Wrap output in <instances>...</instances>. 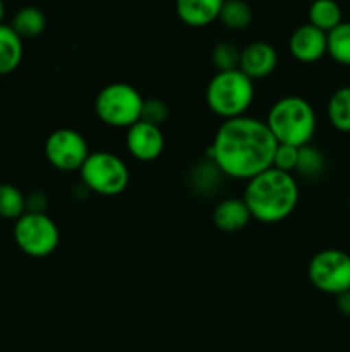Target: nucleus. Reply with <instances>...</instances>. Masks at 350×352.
Wrapping results in <instances>:
<instances>
[{
  "mask_svg": "<svg viewBox=\"0 0 350 352\" xmlns=\"http://www.w3.org/2000/svg\"><path fill=\"white\" fill-rule=\"evenodd\" d=\"M277 146L264 120L242 116L223 120L208 148V158L223 175L247 182L271 167Z\"/></svg>",
  "mask_w": 350,
  "mask_h": 352,
  "instance_id": "nucleus-1",
  "label": "nucleus"
},
{
  "mask_svg": "<svg viewBox=\"0 0 350 352\" xmlns=\"http://www.w3.org/2000/svg\"><path fill=\"white\" fill-rule=\"evenodd\" d=\"M242 199L257 222H283L299 203L297 179L294 174L270 167L247 181Z\"/></svg>",
  "mask_w": 350,
  "mask_h": 352,
  "instance_id": "nucleus-2",
  "label": "nucleus"
},
{
  "mask_svg": "<svg viewBox=\"0 0 350 352\" xmlns=\"http://www.w3.org/2000/svg\"><path fill=\"white\" fill-rule=\"evenodd\" d=\"M264 122L270 127L278 144H290L297 148L311 144L318 127V119L312 105L297 95H288L277 100L271 105Z\"/></svg>",
  "mask_w": 350,
  "mask_h": 352,
  "instance_id": "nucleus-3",
  "label": "nucleus"
},
{
  "mask_svg": "<svg viewBox=\"0 0 350 352\" xmlns=\"http://www.w3.org/2000/svg\"><path fill=\"white\" fill-rule=\"evenodd\" d=\"M254 102V81L240 69L216 72L206 88V105L223 120L246 116Z\"/></svg>",
  "mask_w": 350,
  "mask_h": 352,
  "instance_id": "nucleus-4",
  "label": "nucleus"
},
{
  "mask_svg": "<svg viewBox=\"0 0 350 352\" xmlns=\"http://www.w3.org/2000/svg\"><path fill=\"white\" fill-rule=\"evenodd\" d=\"M143 103V95L132 85L117 81L100 89L95 98V112L105 126L129 129L141 120Z\"/></svg>",
  "mask_w": 350,
  "mask_h": 352,
  "instance_id": "nucleus-5",
  "label": "nucleus"
},
{
  "mask_svg": "<svg viewBox=\"0 0 350 352\" xmlns=\"http://www.w3.org/2000/svg\"><path fill=\"white\" fill-rule=\"evenodd\" d=\"M81 181L95 195L119 196L129 186L130 172L126 162L110 151H93L79 170Z\"/></svg>",
  "mask_w": 350,
  "mask_h": 352,
  "instance_id": "nucleus-6",
  "label": "nucleus"
},
{
  "mask_svg": "<svg viewBox=\"0 0 350 352\" xmlns=\"http://www.w3.org/2000/svg\"><path fill=\"white\" fill-rule=\"evenodd\" d=\"M14 241L31 258L50 256L60 243L57 223L47 213L26 212L14 226Z\"/></svg>",
  "mask_w": 350,
  "mask_h": 352,
  "instance_id": "nucleus-7",
  "label": "nucleus"
},
{
  "mask_svg": "<svg viewBox=\"0 0 350 352\" xmlns=\"http://www.w3.org/2000/svg\"><path fill=\"white\" fill-rule=\"evenodd\" d=\"M307 277L318 291L338 296L350 291V254L340 250H323L311 258Z\"/></svg>",
  "mask_w": 350,
  "mask_h": 352,
  "instance_id": "nucleus-8",
  "label": "nucleus"
},
{
  "mask_svg": "<svg viewBox=\"0 0 350 352\" xmlns=\"http://www.w3.org/2000/svg\"><path fill=\"white\" fill-rule=\"evenodd\" d=\"M86 138L79 131L62 127L48 134L45 141V157L48 164L60 172H78L89 157Z\"/></svg>",
  "mask_w": 350,
  "mask_h": 352,
  "instance_id": "nucleus-9",
  "label": "nucleus"
},
{
  "mask_svg": "<svg viewBox=\"0 0 350 352\" xmlns=\"http://www.w3.org/2000/svg\"><path fill=\"white\" fill-rule=\"evenodd\" d=\"M126 146L130 157L139 162H153L163 153L165 136L161 127L137 120L127 129Z\"/></svg>",
  "mask_w": 350,
  "mask_h": 352,
  "instance_id": "nucleus-10",
  "label": "nucleus"
},
{
  "mask_svg": "<svg viewBox=\"0 0 350 352\" xmlns=\"http://www.w3.org/2000/svg\"><path fill=\"white\" fill-rule=\"evenodd\" d=\"M288 50L295 60L314 64L328 55V34L309 23L299 26L288 40Z\"/></svg>",
  "mask_w": 350,
  "mask_h": 352,
  "instance_id": "nucleus-11",
  "label": "nucleus"
},
{
  "mask_svg": "<svg viewBox=\"0 0 350 352\" xmlns=\"http://www.w3.org/2000/svg\"><path fill=\"white\" fill-rule=\"evenodd\" d=\"M278 65V54L266 41H253L240 50L239 69L253 81L268 78Z\"/></svg>",
  "mask_w": 350,
  "mask_h": 352,
  "instance_id": "nucleus-12",
  "label": "nucleus"
},
{
  "mask_svg": "<svg viewBox=\"0 0 350 352\" xmlns=\"http://www.w3.org/2000/svg\"><path fill=\"white\" fill-rule=\"evenodd\" d=\"M225 0H175L177 16L185 26L205 28L220 17Z\"/></svg>",
  "mask_w": 350,
  "mask_h": 352,
  "instance_id": "nucleus-13",
  "label": "nucleus"
},
{
  "mask_svg": "<svg viewBox=\"0 0 350 352\" xmlns=\"http://www.w3.org/2000/svg\"><path fill=\"white\" fill-rule=\"evenodd\" d=\"M253 220L249 208L242 198H226L216 205L213 212V223L222 232H239Z\"/></svg>",
  "mask_w": 350,
  "mask_h": 352,
  "instance_id": "nucleus-14",
  "label": "nucleus"
},
{
  "mask_svg": "<svg viewBox=\"0 0 350 352\" xmlns=\"http://www.w3.org/2000/svg\"><path fill=\"white\" fill-rule=\"evenodd\" d=\"M23 38L12 30V26L0 24V76L10 74L23 62Z\"/></svg>",
  "mask_w": 350,
  "mask_h": 352,
  "instance_id": "nucleus-15",
  "label": "nucleus"
},
{
  "mask_svg": "<svg viewBox=\"0 0 350 352\" xmlns=\"http://www.w3.org/2000/svg\"><path fill=\"white\" fill-rule=\"evenodd\" d=\"M309 24L318 30L325 31L326 34L335 30L342 21V7L336 0H314L307 10Z\"/></svg>",
  "mask_w": 350,
  "mask_h": 352,
  "instance_id": "nucleus-16",
  "label": "nucleus"
},
{
  "mask_svg": "<svg viewBox=\"0 0 350 352\" xmlns=\"http://www.w3.org/2000/svg\"><path fill=\"white\" fill-rule=\"evenodd\" d=\"M10 26L23 40H30L43 33L47 28V17L38 7L27 6L17 10Z\"/></svg>",
  "mask_w": 350,
  "mask_h": 352,
  "instance_id": "nucleus-17",
  "label": "nucleus"
},
{
  "mask_svg": "<svg viewBox=\"0 0 350 352\" xmlns=\"http://www.w3.org/2000/svg\"><path fill=\"white\" fill-rule=\"evenodd\" d=\"M328 120L340 133H350V86L338 88L328 100Z\"/></svg>",
  "mask_w": 350,
  "mask_h": 352,
  "instance_id": "nucleus-18",
  "label": "nucleus"
},
{
  "mask_svg": "<svg viewBox=\"0 0 350 352\" xmlns=\"http://www.w3.org/2000/svg\"><path fill=\"white\" fill-rule=\"evenodd\" d=\"M325 170L326 158L318 148L311 146V144L299 148V162L294 174H297L302 179H307V181H312V179L321 177Z\"/></svg>",
  "mask_w": 350,
  "mask_h": 352,
  "instance_id": "nucleus-19",
  "label": "nucleus"
},
{
  "mask_svg": "<svg viewBox=\"0 0 350 352\" xmlns=\"http://www.w3.org/2000/svg\"><path fill=\"white\" fill-rule=\"evenodd\" d=\"M218 19L229 30H246L253 21V10H250L249 3L244 2V0H225Z\"/></svg>",
  "mask_w": 350,
  "mask_h": 352,
  "instance_id": "nucleus-20",
  "label": "nucleus"
},
{
  "mask_svg": "<svg viewBox=\"0 0 350 352\" xmlns=\"http://www.w3.org/2000/svg\"><path fill=\"white\" fill-rule=\"evenodd\" d=\"M223 174L220 172V168L216 167L215 162H211L208 158L206 162H201V164H198L192 168L189 181H191V186L194 191L206 195V192L215 191V188L218 189Z\"/></svg>",
  "mask_w": 350,
  "mask_h": 352,
  "instance_id": "nucleus-21",
  "label": "nucleus"
},
{
  "mask_svg": "<svg viewBox=\"0 0 350 352\" xmlns=\"http://www.w3.org/2000/svg\"><path fill=\"white\" fill-rule=\"evenodd\" d=\"M328 55L340 65L350 67V23H340L328 33Z\"/></svg>",
  "mask_w": 350,
  "mask_h": 352,
  "instance_id": "nucleus-22",
  "label": "nucleus"
},
{
  "mask_svg": "<svg viewBox=\"0 0 350 352\" xmlns=\"http://www.w3.org/2000/svg\"><path fill=\"white\" fill-rule=\"evenodd\" d=\"M26 213V196L12 184H0V219L17 220Z\"/></svg>",
  "mask_w": 350,
  "mask_h": 352,
  "instance_id": "nucleus-23",
  "label": "nucleus"
},
{
  "mask_svg": "<svg viewBox=\"0 0 350 352\" xmlns=\"http://www.w3.org/2000/svg\"><path fill=\"white\" fill-rule=\"evenodd\" d=\"M240 50L230 41H220L211 50V64L215 65L216 72L232 71L239 69Z\"/></svg>",
  "mask_w": 350,
  "mask_h": 352,
  "instance_id": "nucleus-24",
  "label": "nucleus"
},
{
  "mask_svg": "<svg viewBox=\"0 0 350 352\" xmlns=\"http://www.w3.org/2000/svg\"><path fill=\"white\" fill-rule=\"evenodd\" d=\"M168 116H170V112H168V107L163 100H158V98L144 100L143 112H141V120L153 124V126L161 127L165 122H167Z\"/></svg>",
  "mask_w": 350,
  "mask_h": 352,
  "instance_id": "nucleus-25",
  "label": "nucleus"
},
{
  "mask_svg": "<svg viewBox=\"0 0 350 352\" xmlns=\"http://www.w3.org/2000/svg\"><path fill=\"white\" fill-rule=\"evenodd\" d=\"M299 162V148L290 146V144H278L273 155V164L271 167L278 168L281 172L294 174Z\"/></svg>",
  "mask_w": 350,
  "mask_h": 352,
  "instance_id": "nucleus-26",
  "label": "nucleus"
},
{
  "mask_svg": "<svg viewBox=\"0 0 350 352\" xmlns=\"http://www.w3.org/2000/svg\"><path fill=\"white\" fill-rule=\"evenodd\" d=\"M48 205V198L43 191H33L26 196V212L45 213Z\"/></svg>",
  "mask_w": 350,
  "mask_h": 352,
  "instance_id": "nucleus-27",
  "label": "nucleus"
},
{
  "mask_svg": "<svg viewBox=\"0 0 350 352\" xmlns=\"http://www.w3.org/2000/svg\"><path fill=\"white\" fill-rule=\"evenodd\" d=\"M336 298V308L342 313L343 316H349L350 318V291L342 292V294L335 296Z\"/></svg>",
  "mask_w": 350,
  "mask_h": 352,
  "instance_id": "nucleus-28",
  "label": "nucleus"
},
{
  "mask_svg": "<svg viewBox=\"0 0 350 352\" xmlns=\"http://www.w3.org/2000/svg\"><path fill=\"white\" fill-rule=\"evenodd\" d=\"M3 16H5V6H3V0H0V24H2Z\"/></svg>",
  "mask_w": 350,
  "mask_h": 352,
  "instance_id": "nucleus-29",
  "label": "nucleus"
},
{
  "mask_svg": "<svg viewBox=\"0 0 350 352\" xmlns=\"http://www.w3.org/2000/svg\"><path fill=\"white\" fill-rule=\"evenodd\" d=\"M349 210H350V199H349Z\"/></svg>",
  "mask_w": 350,
  "mask_h": 352,
  "instance_id": "nucleus-30",
  "label": "nucleus"
}]
</instances>
